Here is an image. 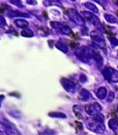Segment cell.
Returning <instances> with one entry per match:
<instances>
[{
  "label": "cell",
  "mask_w": 118,
  "mask_h": 135,
  "mask_svg": "<svg viewBox=\"0 0 118 135\" xmlns=\"http://www.w3.org/2000/svg\"><path fill=\"white\" fill-rule=\"evenodd\" d=\"M76 56L80 61L88 63L93 56V50L88 46H81L76 51Z\"/></svg>",
  "instance_id": "6da1fadb"
},
{
  "label": "cell",
  "mask_w": 118,
  "mask_h": 135,
  "mask_svg": "<svg viewBox=\"0 0 118 135\" xmlns=\"http://www.w3.org/2000/svg\"><path fill=\"white\" fill-rule=\"evenodd\" d=\"M90 37H91L92 41H93L94 44H96L98 47L101 49H104V51H106V46H105V41L104 38H103V35L99 30H95L92 31L90 32Z\"/></svg>",
  "instance_id": "7a4b0ae2"
},
{
  "label": "cell",
  "mask_w": 118,
  "mask_h": 135,
  "mask_svg": "<svg viewBox=\"0 0 118 135\" xmlns=\"http://www.w3.org/2000/svg\"><path fill=\"white\" fill-rule=\"evenodd\" d=\"M102 75L104 79L110 83H118V71L112 68L106 67L103 69Z\"/></svg>",
  "instance_id": "3957f363"
},
{
  "label": "cell",
  "mask_w": 118,
  "mask_h": 135,
  "mask_svg": "<svg viewBox=\"0 0 118 135\" xmlns=\"http://www.w3.org/2000/svg\"><path fill=\"white\" fill-rule=\"evenodd\" d=\"M66 14L70 18L72 21L76 23V24L79 25V26H83L85 25V21L83 19V17L74 8H69V9L66 10Z\"/></svg>",
  "instance_id": "277c9868"
},
{
  "label": "cell",
  "mask_w": 118,
  "mask_h": 135,
  "mask_svg": "<svg viewBox=\"0 0 118 135\" xmlns=\"http://www.w3.org/2000/svg\"><path fill=\"white\" fill-rule=\"evenodd\" d=\"M87 128L96 133H103V131H105L104 124L101 123V122L97 121L93 118H91L87 122Z\"/></svg>",
  "instance_id": "5b68a950"
},
{
  "label": "cell",
  "mask_w": 118,
  "mask_h": 135,
  "mask_svg": "<svg viewBox=\"0 0 118 135\" xmlns=\"http://www.w3.org/2000/svg\"><path fill=\"white\" fill-rule=\"evenodd\" d=\"M51 26L52 28H54L56 32H60L65 35H70L72 34V30L68 26V25L64 24V23L57 22V21H52L51 22Z\"/></svg>",
  "instance_id": "8992f818"
},
{
  "label": "cell",
  "mask_w": 118,
  "mask_h": 135,
  "mask_svg": "<svg viewBox=\"0 0 118 135\" xmlns=\"http://www.w3.org/2000/svg\"><path fill=\"white\" fill-rule=\"evenodd\" d=\"M2 126L4 127L5 131H6L7 135H20L19 129L14 126V124H12L11 122L8 121L6 119H2L1 121Z\"/></svg>",
  "instance_id": "52a82bcc"
},
{
  "label": "cell",
  "mask_w": 118,
  "mask_h": 135,
  "mask_svg": "<svg viewBox=\"0 0 118 135\" xmlns=\"http://www.w3.org/2000/svg\"><path fill=\"white\" fill-rule=\"evenodd\" d=\"M85 111L88 115L90 116H96V115L101 114V107L100 105V104L98 103H92L90 104V105H87L85 107Z\"/></svg>",
  "instance_id": "ba28073f"
},
{
  "label": "cell",
  "mask_w": 118,
  "mask_h": 135,
  "mask_svg": "<svg viewBox=\"0 0 118 135\" xmlns=\"http://www.w3.org/2000/svg\"><path fill=\"white\" fill-rule=\"evenodd\" d=\"M81 14H82L83 17L86 18L88 21H90V22H91L93 25H95L96 27H98V28H100V29L102 27L101 21H100V20L98 19V17H96V15H94V14L90 13V12H89V11H82Z\"/></svg>",
  "instance_id": "9c48e42d"
},
{
  "label": "cell",
  "mask_w": 118,
  "mask_h": 135,
  "mask_svg": "<svg viewBox=\"0 0 118 135\" xmlns=\"http://www.w3.org/2000/svg\"><path fill=\"white\" fill-rule=\"evenodd\" d=\"M61 84L64 87V89L66 91H68V93H73L76 92V84L74 83V81H70L69 79H66V78H62L61 79Z\"/></svg>",
  "instance_id": "30bf717a"
},
{
  "label": "cell",
  "mask_w": 118,
  "mask_h": 135,
  "mask_svg": "<svg viewBox=\"0 0 118 135\" xmlns=\"http://www.w3.org/2000/svg\"><path fill=\"white\" fill-rule=\"evenodd\" d=\"M96 96L101 100L105 99L107 96V89L105 87H100V88H98L97 91H96Z\"/></svg>",
  "instance_id": "8fae6325"
},
{
  "label": "cell",
  "mask_w": 118,
  "mask_h": 135,
  "mask_svg": "<svg viewBox=\"0 0 118 135\" xmlns=\"http://www.w3.org/2000/svg\"><path fill=\"white\" fill-rule=\"evenodd\" d=\"M91 98V94L89 91H87L86 89H82L79 93V99L81 101H88Z\"/></svg>",
  "instance_id": "7c38bea8"
},
{
  "label": "cell",
  "mask_w": 118,
  "mask_h": 135,
  "mask_svg": "<svg viewBox=\"0 0 118 135\" xmlns=\"http://www.w3.org/2000/svg\"><path fill=\"white\" fill-rule=\"evenodd\" d=\"M14 22H15L16 26L19 27V28H21L22 30L23 29H26L29 26V22L24 19H16L14 21Z\"/></svg>",
  "instance_id": "4fadbf2b"
},
{
  "label": "cell",
  "mask_w": 118,
  "mask_h": 135,
  "mask_svg": "<svg viewBox=\"0 0 118 135\" xmlns=\"http://www.w3.org/2000/svg\"><path fill=\"white\" fill-rule=\"evenodd\" d=\"M55 46H56V48L59 49V50H60L61 52L65 53V54H66V53L68 52V45H66V44L65 43L64 41H58L57 43H56Z\"/></svg>",
  "instance_id": "5bb4252c"
},
{
  "label": "cell",
  "mask_w": 118,
  "mask_h": 135,
  "mask_svg": "<svg viewBox=\"0 0 118 135\" xmlns=\"http://www.w3.org/2000/svg\"><path fill=\"white\" fill-rule=\"evenodd\" d=\"M108 125L112 131L118 133V120L116 118H111L108 122Z\"/></svg>",
  "instance_id": "9a60e30c"
},
{
  "label": "cell",
  "mask_w": 118,
  "mask_h": 135,
  "mask_svg": "<svg viewBox=\"0 0 118 135\" xmlns=\"http://www.w3.org/2000/svg\"><path fill=\"white\" fill-rule=\"evenodd\" d=\"M92 57L94 58V60L96 61V63L98 64V66H99V67H101V66H102L103 59H102V57H101V56L99 54V53L93 50V56H92Z\"/></svg>",
  "instance_id": "2e32d148"
},
{
  "label": "cell",
  "mask_w": 118,
  "mask_h": 135,
  "mask_svg": "<svg viewBox=\"0 0 118 135\" xmlns=\"http://www.w3.org/2000/svg\"><path fill=\"white\" fill-rule=\"evenodd\" d=\"M84 6L86 7V8H88L89 10H90V11L93 12V13H98V12H99V10H98L97 7H96L94 4H92L91 2H86V3H84Z\"/></svg>",
  "instance_id": "e0dca14e"
},
{
  "label": "cell",
  "mask_w": 118,
  "mask_h": 135,
  "mask_svg": "<svg viewBox=\"0 0 118 135\" xmlns=\"http://www.w3.org/2000/svg\"><path fill=\"white\" fill-rule=\"evenodd\" d=\"M104 18L107 21V22L112 23V24H116V23L118 22V20L116 19L115 17H114L112 15H110V14H105Z\"/></svg>",
  "instance_id": "ac0fdd59"
},
{
  "label": "cell",
  "mask_w": 118,
  "mask_h": 135,
  "mask_svg": "<svg viewBox=\"0 0 118 135\" xmlns=\"http://www.w3.org/2000/svg\"><path fill=\"white\" fill-rule=\"evenodd\" d=\"M20 34L23 36V37H32L33 36V32H32L30 29H28V28H26V29H23L22 31H21V32H20Z\"/></svg>",
  "instance_id": "d6986e66"
},
{
  "label": "cell",
  "mask_w": 118,
  "mask_h": 135,
  "mask_svg": "<svg viewBox=\"0 0 118 135\" xmlns=\"http://www.w3.org/2000/svg\"><path fill=\"white\" fill-rule=\"evenodd\" d=\"M73 110L75 112V114L77 115V117H82V107L79 105H75L73 107Z\"/></svg>",
  "instance_id": "ffe728a7"
},
{
  "label": "cell",
  "mask_w": 118,
  "mask_h": 135,
  "mask_svg": "<svg viewBox=\"0 0 118 135\" xmlns=\"http://www.w3.org/2000/svg\"><path fill=\"white\" fill-rule=\"evenodd\" d=\"M49 116L54 117V118H66V115L63 114V113H58V112H53V113H49Z\"/></svg>",
  "instance_id": "44dd1931"
},
{
  "label": "cell",
  "mask_w": 118,
  "mask_h": 135,
  "mask_svg": "<svg viewBox=\"0 0 118 135\" xmlns=\"http://www.w3.org/2000/svg\"><path fill=\"white\" fill-rule=\"evenodd\" d=\"M92 118H93V119H95V120H97V121L101 122V123H103V121H104V117H103L101 114L96 115V116H94Z\"/></svg>",
  "instance_id": "7402d4cb"
},
{
  "label": "cell",
  "mask_w": 118,
  "mask_h": 135,
  "mask_svg": "<svg viewBox=\"0 0 118 135\" xmlns=\"http://www.w3.org/2000/svg\"><path fill=\"white\" fill-rule=\"evenodd\" d=\"M7 25V22H6V20L3 16L0 15V28H4L5 26Z\"/></svg>",
  "instance_id": "603a6c76"
},
{
  "label": "cell",
  "mask_w": 118,
  "mask_h": 135,
  "mask_svg": "<svg viewBox=\"0 0 118 135\" xmlns=\"http://www.w3.org/2000/svg\"><path fill=\"white\" fill-rule=\"evenodd\" d=\"M109 40H110L111 44H112L114 46H117L118 45V40L116 39L115 37H109Z\"/></svg>",
  "instance_id": "cb8c5ba5"
},
{
  "label": "cell",
  "mask_w": 118,
  "mask_h": 135,
  "mask_svg": "<svg viewBox=\"0 0 118 135\" xmlns=\"http://www.w3.org/2000/svg\"><path fill=\"white\" fill-rule=\"evenodd\" d=\"M114 94L112 92H111L110 94H109V97H108V101L109 102H112V100H114Z\"/></svg>",
  "instance_id": "d4e9b609"
},
{
  "label": "cell",
  "mask_w": 118,
  "mask_h": 135,
  "mask_svg": "<svg viewBox=\"0 0 118 135\" xmlns=\"http://www.w3.org/2000/svg\"><path fill=\"white\" fill-rule=\"evenodd\" d=\"M80 81L82 83H85L87 81V77L85 75H83V74H81L80 75Z\"/></svg>",
  "instance_id": "484cf974"
},
{
  "label": "cell",
  "mask_w": 118,
  "mask_h": 135,
  "mask_svg": "<svg viewBox=\"0 0 118 135\" xmlns=\"http://www.w3.org/2000/svg\"><path fill=\"white\" fill-rule=\"evenodd\" d=\"M4 98H5V96H4V95H2V94H0V107H1V104H2L3 100H4Z\"/></svg>",
  "instance_id": "4316f807"
},
{
  "label": "cell",
  "mask_w": 118,
  "mask_h": 135,
  "mask_svg": "<svg viewBox=\"0 0 118 135\" xmlns=\"http://www.w3.org/2000/svg\"><path fill=\"white\" fill-rule=\"evenodd\" d=\"M117 114H118V107H117Z\"/></svg>",
  "instance_id": "83f0119b"
}]
</instances>
